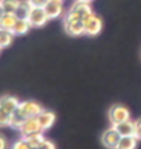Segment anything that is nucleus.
I'll return each instance as SVG.
<instances>
[{
	"instance_id": "nucleus-20",
	"label": "nucleus",
	"mask_w": 141,
	"mask_h": 149,
	"mask_svg": "<svg viewBox=\"0 0 141 149\" xmlns=\"http://www.w3.org/2000/svg\"><path fill=\"white\" fill-rule=\"evenodd\" d=\"M19 1L20 0H0V4H1V6H3V9L5 13L14 14L16 8L19 5Z\"/></svg>"
},
{
	"instance_id": "nucleus-5",
	"label": "nucleus",
	"mask_w": 141,
	"mask_h": 149,
	"mask_svg": "<svg viewBox=\"0 0 141 149\" xmlns=\"http://www.w3.org/2000/svg\"><path fill=\"white\" fill-rule=\"evenodd\" d=\"M84 28H85V34L90 36H95L101 31L102 29V20L94 13L89 15L88 18L84 19Z\"/></svg>"
},
{
	"instance_id": "nucleus-11",
	"label": "nucleus",
	"mask_w": 141,
	"mask_h": 149,
	"mask_svg": "<svg viewBox=\"0 0 141 149\" xmlns=\"http://www.w3.org/2000/svg\"><path fill=\"white\" fill-rule=\"evenodd\" d=\"M44 10H45V13H46L49 20L59 18L64 11L61 3H55V1H48L44 5Z\"/></svg>"
},
{
	"instance_id": "nucleus-23",
	"label": "nucleus",
	"mask_w": 141,
	"mask_h": 149,
	"mask_svg": "<svg viewBox=\"0 0 141 149\" xmlns=\"http://www.w3.org/2000/svg\"><path fill=\"white\" fill-rule=\"evenodd\" d=\"M54 148H56V146L46 138H44V140L40 144V149H54Z\"/></svg>"
},
{
	"instance_id": "nucleus-10",
	"label": "nucleus",
	"mask_w": 141,
	"mask_h": 149,
	"mask_svg": "<svg viewBox=\"0 0 141 149\" xmlns=\"http://www.w3.org/2000/svg\"><path fill=\"white\" fill-rule=\"evenodd\" d=\"M36 118H38L39 124L43 130H48L49 128H51L53 124L56 120V115L49 110H43Z\"/></svg>"
},
{
	"instance_id": "nucleus-21",
	"label": "nucleus",
	"mask_w": 141,
	"mask_h": 149,
	"mask_svg": "<svg viewBox=\"0 0 141 149\" xmlns=\"http://www.w3.org/2000/svg\"><path fill=\"white\" fill-rule=\"evenodd\" d=\"M10 119H11V114L8 113L6 110H4L0 107V128L10 127Z\"/></svg>"
},
{
	"instance_id": "nucleus-12",
	"label": "nucleus",
	"mask_w": 141,
	"mask_h": 149,
	"mask_svg": "<svg viewBox=\"0 0 141 149\" xmlns=\"http://www.w3.org/2000/svg\"><path fill=\"white\" fill-rule=\"evenodd\" d=\"M116 130L119 132L121 136L124 135H135V122H131L130 119L124 122H120L118 124H114Z\"/></svg>"
},
{
	"instance_id": "nucleus-3",
	"label": "nucleus",
	"mask_w": 141,
	"mask_h": 149,
	"mask_svg": "<svg viewBox=\"0 0 141 149\" xmlns=\"http://www.w3.org/2000/svg\"><path fill=\"white\" fill-rule=\"evenodd\" d=\"M109 118L111 124L114 125V124L130 119V110L122 104H114L109 110Z\"/></svg>"
},
{
	"instance_id": "nucleus-29",
	"label": "nucleus",
	"mask_w": 141,
	"mask_h": 149,
	"mask_svg": "<svg viewBox=\"0 0 141 149\" xmlns=\"http://www.w3.org/2000/svg\"><path fill=\"white\" fill-rule=\"evenodd\" d=\"M80 1H85V3H91V1H94V0H80Z\"/></svg>"
},
{
	"instance_id": "nucleus-1",
	"label": "nucleus",
	"mask_w": 141,
	"mask_h": 149,
	"mask_svg": "<svg viewBox=\"0 0 141 149\" xmlns=\"http://www.w3.org/2000/svg\"><path fill=\"white\" fill-rule=\"evenodd\" d=\"M64 29L69 35L80 36L82 34H85L84 20L70 13H66L64 16Z\"/></svg>"
},
{
	"instance_id": "nucleus-2",
	"label": "nucleus",
	"mask_w": 141,
	"mask_h": 149,
	"mask_svg": "<svg viewBox=\"0 0 141 149\" xmlns=\"http://www.w3.org/2000/svg\"><path fill=\"white\" fill-rule=\"evenodd\" d=\"M29 23H30L31 28H40L45 25L49 22V18L46 13H45L44 8L41 6H32L30 10V14H29Z\"/></svg>"
},
{
	"instance_id": "nucleus-22",
	"label": "nucleus",
	"mask_w": 141,
	"mask_h": 149,
	"mask_svg": "<svg viewBox=\"0 0 141 149\" xmlns=\"http://www.w3.org/2000/svg\"><path fill=\"white\" fill-rule=\"evenodd\" d=\"M13 147H14L15 149H30V146H29L26 138H24V136H21L20 139L16 140Z\"/></svg>"
},
{
	"instance_id": "nucleus-7",
	"label": "nucleus",
	"mask_w": 141,
	"mask_h": 149,
	"mask_svg": "<svg viewBox=\"0 0 141 149\" xmlns=\"http://www.w3.org/2000/svg\"><path fill=\"white\" fill-rule=\"evenodd\" d=\"M18 110L28 119V118H31V117H38L44 109L39 103L28 100V102H20Z\"/></svg>"
},
{
	"instance_id": "nucleus-24",
	"label": "nucleus",
	"mask_w": 141,
	"mask_h": 149,
	"mask_svg": "<svg viewBox=\"0 0 141 149\" xmlns=\"http://www.w3.org/2000/svg\"><path fill=\"white\" fill-rule=\"evenodd\" d=\"M135 136L141 140V118L135 122Z\"/></svg>"
},
{
	"instance_id": "nucleus-15",
	"label": "nucleus",
	"mask_w": 141,
	"mask_h": 149,
	"mask_svg": "<svg viewBox=\"0 0 141 149\" xmlns=\"http://www.w3.org/2000/svg\"><path fill=\"white\" fill-rule=\"evenodd\" d=\"M139 139L135 135H124L120 138L118 149H134L138 146Z\"/></svg>"
},
{
	"instance_id": "nucleus-6",
	"label": "nucleus",
	"mask_w": 141,
	"mask_h": 149,
	"mask_svg": "<svg viewBox=\"0 0 141 149\" xmlns=\"http://www.w3.org/2000/svg\"><path fill=\"white\" fill-rule=\"evenodd\" d=\"M120 138H121V134H120L119 132L116 130V128L113 125L102 133L101 142L104 144V147L110 148V149H118Z\"/></svg>"
},
{
	"instance_id": "nucleus-26",
	"label": "nucleus",
	"mask_w": 141,
	"mask_h": 149,
	"mask_svg": "<svg viewBox=\"0 0 141 149\" xmlns=\"http://www.w3.org/2000/svg\"><path fill=\"white\" fill-rule=\"evenodd\" d=\"M8 146V140L1 133H0V149H4V148H6Z\"/></svg>"
},
{
	"instance_id": "nucleus-16",
	"label": "nucleus",
	"mask_w": 141,
	"mask_h": 149,
	"mask_svg": "<svg viewBox=\"0 0 141 149\" xmlns=\"http://www.w3.org/2000/svg\"><path fill=\"white\" fill-rule=\"evenodd\" d=\"M18 20V18L14 15V14H9V13H5L1 19H0V28L1 29H5V30H10L13 29L15 22Z\"/></svg>"
},
{
	"instance_id": "nucleus-25",
	"label": "nucleus",
	"mask_w": 141,
	"mask_h": 149,
	"mask_svg": "<svg viewBox=\"0 0 141 149\" xmlns=\"http://www.w3.org/2000/svg\"><path fill=\"white\" fill-rule=\"evenodd\" d=\"M49 1V0H29V3L31 4V6H41L44 8V5Z\"/></svg>"
},
{
	"instance_id": "nucleus-17",
	"label": "nucleus",
	"mask_w": 141,
	"mask_h": 149,
	"mask_svg": "<svg viewBox=\"0 0 141 149\" xmlns=\"http://www.w3.org/2000/svg\"><path fill=\"white\" fill-rule=\"evenodd\" d=\"M14 34L10 30H5V29L0 28V48H8L9 45L13 43Z\"/></svg>"
},
{
	"instance_id": "nucleus-19",
	"label": "nucleus",
	"mask_w": 141,
	"mask_h": 149,
	"mask_svg": "<svg viewBox=\"0 0 141 149\" xmlns=\"http://www.w3.org/2000/svg\"><path fill=\"white\" fill-rule=\"evenodd\" d=\"M26 140H28V143H29V146H30L31 149H40V144L44 140L43 132H41V133H36V134H32L30 136H28Z\"/></svg>"
},
{
	"instance_id": "nucleus-4",
	"label": "nucleus",
	"mask_w": 141,
	"mask_h": 149,
	"mask_svg": "<svg viewBox=\"0 0 141 149\" xmlns=\"http://www.w3.org/2000/svg\"><path fill=\"white\" fill-rule=\"evenodd\" d=\"M18 130L20 132V134H21V136H24V138H28V136H30L32 134L44 132L43 129H41L39 120H38V118L36 117L28 118L26 120L21 124V127H20Z\"/></svg>"
},
{
	"instance_id": "nucleus-14",
	"label": "nucleus",
	"mask_w": 141,
	"mask_h": 149,
	"mask_svg": "<svg viewBox=\"0 0 141 149\" xmlns=\"http://www.w3.org/2000/svg\"><path fill=\"white\" fill-rule=\"evenodd\" d=\"M30 28H31V25L28 19H18L15 22L13 29H11V33H13L14 35H24L30 30Z\"/></svg>"
},
{
	"instance_id": "nucleus-30",
	"label": "nucleus",
	"mask_w": 141,
	"mask_h": 149,
	"mask_svg": "<svg viewBox=\"0 0 141 149\" xmlns=\"http://www.w3.org/2000/svg\"><path fill=\"white\" fill-rule=\"evenodd\" d=\"M0 52H1V48H0Z\"/></svg>"
},
{
	"instance_id": "nucleus-18",
	"label": "nucleus",
	"mask_w": 141,
	"mask_h": 149,
	"mask_svg": "<svg viewBox=\"0 0 141 149\" xmlns=\"http://www.w3.org/2000/svg\"><path fill=\"white\" fill-rule=\"evenodd\" d=\"M26 120V118L20 113V111L16 109L15 111L11 113V119H10V127L14 128V129H19L21 127V124Z\"/></svg>"
},
{
	"instance_id": "nucleus-27",
	"label": "nucleus",
	"mask_w": 141,
	"mask_h": 149,
	"mask_svg": "<svg viewBox=\"0 0 141 149\" xmlns=\"http://www.w3.org/2000/svg\"><path fill=\"white\" fill-rule=\"evenodd\" d=\"M5 14V11H4V9H3V6H1V4H0V19H1V16Z\"/></svg>"
},
{
	"instance_id": "nucleus-28",
	"label": "nucleus",
	"mask_w": 141,
	"mask_h": 149,
	"mask_svg": "<svg viewBox=\"0 0 141 149\" xmlns=\"http://www.w3.org/2000/svg\"><path fill=\"white\" fill-rule=\"evenodd\" d=\"M49 1H55V3H61V4H63L64 0H49Z\"/></svg>"
},
{
	"instance_id": "nucleus-8",
	"label": "nucleus",
	"mask_w": 141,
	"mask_h": 149,
	"mask_svg": "<svg viewBox=\"0 0 141 149\" xmlns=\"http://www.w3.org/2000/svg\"><path fill=\"white\" fill-rule=\"evenodd\" d=\"M68 13L84 20L85 18H88L89 15L93 14V9H91V6H90V3H85V1L77 0V1H75L73 4V6L70 8V10Z\"/></svg>"
},
{
	"instance_id": "nucleus-9",
	"label": "nucleus",
	"mask_w": 141,
	"mask_h": 149,
	"mask_svg": "<svg viewBox=\"0 0 141 149\" xmlns=\"http://www.w3.org/2000/svg\"><path fill=\"white\" fill-rule=\"evenodd\" d=\"M19 104H20L19 99L13 97V95L6 94V95H3V97L0 98V107H1L4 110H6L8 113H10V114L18 109Z\"/></svg>"
},
{
	"instance_id": "nucleus-13",
	"label": "nucleus",
	"mask_w": 141,
	"mask_h": 149,
	"mask_svg": "<svg viewBox=\"0 0 141 149\" xmlns=\"http://www.w3.org/2000/svg\"><path fill=\"white\" fill-rule=\"evenodd\" d=\"M31 8L32 6H31V4L29 3V0H20L19 5H18V8H16L14 15L18 19H28L29 14H30Z\"/></svg>"
}]
</instances>
